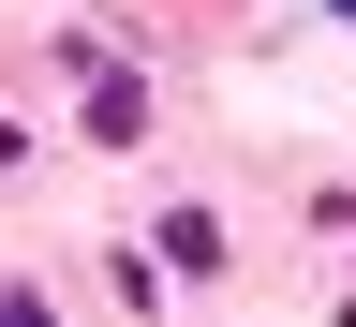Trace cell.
Segmentation results:
<instances>
[{"label": "cell", "instance_id": "obj_1", "mask_svg": "<svg viewBox=\"0 0 356 327\" xmlns=\"http://www.w3.org/2000/svg\"><path fill=\"white\" fill-rule=\"evenodd\" d=\"M0 327H60V312H44V298H30V283H0Z\"/></svg>", "mask_w": 356, "mask_h": 327}, {"label": "cell", "instance_id": "obj_2", "mask_svg": "<svg viewBox=\"0 0 356 327\" xmlns=\"http://www.w3.org/2000/svg\"><path fill=\"white\" fill-rule=\"evenodd\" d=\"M327 15H356V0H327Z\"/></svg>", "mask_w": 356, "mask_h": 327}]
</instances>
